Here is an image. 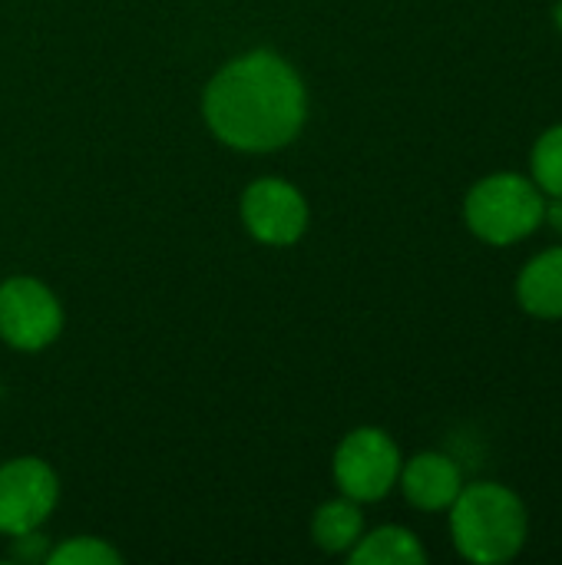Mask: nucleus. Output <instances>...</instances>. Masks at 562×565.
<instances>
[{"label":"nucleus","mask_w":562,"mask_h":565,"mask_svg":"<svg viewBox=\"0 0 562 565\" xmlns=\"http://www.w3.org/2000/svg\"><path fill=\"white\" fill-rule=\"evenodd\" d=\"M464 222L480 242L507 248L530 238L547 222V195L520 172H494L467 192Z\"/></svg>","instance_id":"7ed1b4c3"},{"label":"nucleus","mask_w":562,"mask_h":565,"mask_svg":"<svg viewBox=\"0 0 562 565\" xmlns=\"http://www.w3.org/2000/svg\"><path fill=\"white\" fill-rule=\"evenodd\" d=\"M547 222L562 232V195H553V199H547Z\"/></svg>","instance_id":"4468645a"},{"label":"nucleus","mask_w":562,"mask_h":565,"mask_svg":"<svg viewBox=\"0 0 562 565\" xmlns=\"http://www.w3.org/2000/svg\"><path fill=\"white\" fill-rule=\"evenodd\" d=\"M50 565H119L123 556L99 536H73L46 553Z\"/></svg>","instance_id":"ddd939ff"},{"label":"nucleus","mask_w":562,"mask_h":565,"mask_svg":"<svg viewBox=\"0 0 562 565\" xmlns=\"http://www.w3.org/2000/svg\"><path fill=\"white\" fill-rule=\"evenodd\" d=\"M530 179L540 185V192L547 199L562 195V122L560 126H550L537 142H533V152H530Z\"/></svg>","instance_id":"f8f14e48"},{"label":"nucleus","mask_w":562,"mask_h":565,"mask_svg":"<svg viewBox=\"0 0 562 565\" xmlns=\"http://www.w3.org/2000/svg\"><path fill=\"white\" fill-rule=\"evenodd\" d=\"M361 536H364V513H361V503L348 497L321 503L311 516V540L318 550L331 556L351 553Z\"/></svg>","instance_id":"9d476101"},{"label":"nucleus","mask_w":562,"mask_h":565,"mask_svg":"<svg viewBox=\"0 0 562 565\" xmlns=\"http://www.w3.org/2000/svg\"><path fill=\"white\" fill-rule=\"evenodd\" d=\"M348 559L354 565H424L427 550L404 526H378L354 543Z\"/></svg>","instance_id":"9b49d317"},{"label":"nucleus","mask_w":562,"mask_h":565,"mask_svg":"<svg viewBox=\"0 0 562 565\" xmlns=\"http://www.w3.org/2000/svg\"><path fill=\"white\" fill-rule=\"evenodd\" d=\"M202 116L212 136L235 152H278L305 129L308 89L282 53L248 50L209 79Z\"/></svg>","instance_id":"f257e3e1"},{"label":"nucleus","mask_w":562,"mask_h":565,"mask_svg":"<svg viewBox=\"0 0 562 565\" xmlns=\"http://www.w3.org/2000/svg\"><path fill=\"white\" fill-rule=\"evenodd\" d=\"M63 331V308L56 295L30 278L17 275L0 285V341L13 351H43Z\"/></svg>","instance_id":"39448f33"},{"label":"nucleus","mask_w":562,"mask_h":565,"mask_svg":"<svg viewBox=\"0 0 562 565\" xmlns=\"http://www.w3.org/2000/svg\"><path fill=\"white\" fill-rule=\"evenodd\" d=\"M60 500V480L40 457H13L0 467V533L23 536L40 530Z\"/></svg>","instance_id":"423d86ee"},{"label":"nucleus","mask_w":562,"mask_h":565,"mask_svg":"<svg viewBox=\"0 0 562 565\" xmlns=\"http://www.w3.org/2000/svg\"><path fill=\"white\" fill-rule=\"evenodd\" d=\"M553 20H556V26H560V33H562V0L553 7Z\"/></svg>","instance_id":"2eb2a0df"},{"label":"nucleus","mask_w":562,"mask_h":565,"mask_svg":"<svg viewBox=\"0 0 562 565\" xmlns=\"http://www.w3.org/2000/svg\"><path fill=\"white\" fill-rule=\"evenodd\" d=\"M242 222L248 235L262 245L285 248L295 245L308 228V202L301 189L285 179H255L242 195Z\"/></svg>","instance_id":"0eeeda50"},{"label":"nucleus","mask_w":562,"mask_h":565,"mask_svg":"<svg viewBox=\"0 0 562 565\" xmlns=\"http://www.w3.org/2000/svg\"><path fill=\"white\" fill-rule=\"evenodd\" d=\"M517 301L527 315L556 321L562 318V245L533 255L517 278Z\"/></svg>","instance_id":"1a4fd4ad"},{"label":"nucleus","mask_w":562,"mask_h":565,"mask_svg":"<svg viewBox=\"0 0 562 565\" xmlns=\"http://www.w3.org/2000/svg\"><path fill=\"white\" fill-rule=\"evenodd\" d=\"M397 487L404 500L421 513H444L464 490V473L454 457L441 450H424L401 463Z\"/></svg>","instance_id":"6e6552de"},{"label":"nucleus","mask_w":562,"mask_h":565,"mask_svg":"<svg viewBox=\"0 0 562 565\" xmlns=\"http://www.w3.org/2000/svg\"><path fill=\"white\" fill-rule=\"evenodd\" d=\"M450 513V540L467 563L500 565L517 559L530 536L527 503L503 483H464Z\"/></svg>","instance_id":"f03ea898"},{"label":"nucleus","mask_w":562,"mask_h":565,"mask_svg":"<svg viewBox=\"0 0 562 565\" xmlns=\"http://www.w3.org/2000/svg\"><path fill=\"white\" fill-rule=\"evenodd\" d=\"M401 463L404 457L391 434L381 427H358L338 444L331 470L341 497L354 503H378L397 487Z\"/></svg>","instance_id":"20e7f679"}]
</instances>
